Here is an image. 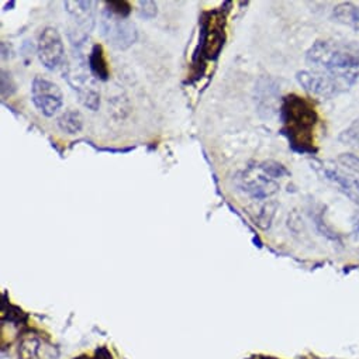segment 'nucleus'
Here are the masks:
<instances>
[{
  "mask_svg": "<svg viewBox=\"0 0 359 359\" xmlns=\"http://www.w3.org/2000/svg\"><path fill=\"white\" fill-rule=\"evenodd\" d=\"M306 62L330 79L341 95L359 79V44L334 39L318 40L309 48Z\"/></svg>",
  "mask_w": 359,
  "mask_h": 359,
  "instance_id": "f257e3e1",
  "label": "nucleus"
},
{
  "mask_svg": "<svg viewBox=\"0 0 359 359\" xmlns=\"http://www.w3.org/2000/svg\"><path fill=\"white\" fill-rule=\"evenodd\" d=\"M280 117L283 134L297 152H314V131L318 121L314 104L299 95H287L282 100Z\"/></svg>",
  "mask_w": 359,
  "mask_h": 359,
  "instance_id": "f03ea898",
  "label": "nucleus"
},
{
  "mask_svg": "<svg viewBox=\"0 0 359 359\" xmlns=\"http://www.w3.org/2000/svg\"><path fill=\"white\" fill-rule=\"evenodd\" d=\"M100 25L103 37L117 50H127L137 40V29L126 18L104 11Z\"/></svg>",
  "mask_w": 359,
  "mask_h": 359,
  "instance_id": "7ed1b4c3",
  "label": "nucleus"
},
{
  "mask_svg": "<svg viewBox=\"0 0 359 359\" xmlns=\"http://www.w3.org/2000/svg\"><path fill=\"white\" fill-rule=\"evenodd\" d=\"M37 54L40 62L50 71L60 69L65 62V47L60 32L54 27H46L37 41Z\"/></svg>",
  "mask_w": 359,
  "mask_h": 359,
  "instance_id": "20e7f679",
  "label": "nucleus"
},
{
  "mask_svg": "<svg viewBox=\"0 0 359 359\" xmlns=\"http://www.w3.org/2000/svg\"><path fill=\"white\" fill-rule=\"evenodd\" d=\"M32 99L36 109L46 117H53L64 104V96L60 86L50 79L36 76L32 85Z\"/></svg>",
  "mask_w": 359,
  "mask_h": 359,
  "instance_id": "39448f33",
  "label": "nucleus"
},
{
  "mask_svg": "<svg viewBox=\"0 0 359 359\" xmlns=\"http://www.w3.org/2000/svg\"><path fill=\"white\" fill-rule=\"evenodd\" d=\"M258 169L261 170V173L258 175L245 172L244 176L240 177V188L251 198L262 201L275 195L279 189V185L275 182L273 177L268 176L259 166Z\"/></svg>",
  "mask_w": 359,
  "mask_h": 359,
  "instance_id": "423d86ee",
  "label": "nucleus"
},
{
  "mask_svg": "<svg viewBox=\"0 0 359 359\" xmlns=\"http://www.w3.org/2000/svg\"><path fill=\"white\" fill-rule=\"evenodd\" d=\"M323 175L327 181L334 184L339 192H342L351 202L359 205V179L344 172L335 165L323 163Z\"/></svg>",
  "mask_w": 359,
  "mask_h": 359,
  "instance_id": "0eeeda50",
  "label": "nucleus"
},
{
  "mask_svg": "<svg viewBox=\"0 0 359 359\" xmlns=\"http://www.w3.org/2000/svg\"><path fill=\"white\" fill-rule=\"evenodd\" d=\"M224 18L210 13L203 26V54L206 58H216L224 44Z\"/></svg>",
  "mask_w": 359,
  "mask_h": 359,
  "instance_id": "6e6552de",
  "label": "nucleus"
},
{
  "mask_svg": "<svg viewBox=\"0 0 359 359\" xmlns=\"http://www.w3.org/2000/svg\"><path fill=\"white\" fill-rule=\"evenodd\" d=\"M67 81L71 88L76 92L81 103L92 111H96L100 106V95L92 83L90 78L85 74L71 71L67 74Z\"/></svg>",
  "mask_w": 359,
  "mask_h": 359,
  "instance_id": "1a4fd4ad",
  "label": "nucleus"
},
{
  "mask_svg": "<svg viewBox=\"0 0 359 359\" xmlns=\"http://www.w3.org/2000/svg\"><path fill=\"white\" fill-rule=\"evenodd\" d=\"M297 81L309 93H311L316 97L332 99L339 95L338 89L330 79H327L325 76L313 69L300 71L297 74Z\"/></svg>",
  "mask_w": 359,
  "mask_h": 359,
  "instance_id": "9d476101",
  "label": "nucleus"
},
{
  "mask_svg": "<svg viewBox=\"0 0 359 359\" xmlns=\"http://www.w3.org/2000/svg\"><path fill=\"white\" fill-rule=\"evenodd\" d=\"M64 8L78 27L86 33L93 30L96 20V2H81V0H78V2H65Z\"/></svg>",
  "mask_w": 359,
  "mask_h": 359,
  "instance_id": "9b49d317",
  "label": "nucleus"
},
{
  "mask_svg": "<svg viewBox=\"0 0 359 359\" xmlns=\"http://www.w3.org/2000/svg\"><path fill=\"white\" fill-rule=\"evenodd\" d=\"M88 65L90 69V74L99 79V81H107L110 76L107 60L104 55V50L100 44H95L88 54Z\"/></svg>",
  "mask_w": 359,
  "mask_h": 359,
  "instance_id": "f8f14e48",
  "label": "nucleus"
},
{
  "mask_svg": "<svg viewBox=\"0 0 359 359\" xmlns=\"http://www.w3.org/2000/svg\"><path fill=\"white\" fill-rule=\"evenodd\" d=\"M332 19L355 32H359V5L341 4L332 11Z\"/></svg>",
  "mask_w": 359,
  "mask_h": 359,
  "instance_id": "ddd939ff",
  "label": "nucleus"
},
{
  "mask_svg": "<svg viewBox=\"0 0 359 359\" xmlns=\"http://www.w3.org/2000/svg\"><path fill=\"white\" fill-rule=\"evenodd\" d=\"M57 123H58V127L69 135H75L81 133V130L83 128V117L76 110H67L58 117Z\"/></svg>",
  "mask_w": 359,
  "mask_h": 359,
  "instance_id": "4468645a",
  "label": "nucleus"
},
{
  "mask_svg": "<svg viewBox=\"0 0 359 359\" xmlns=\"http://www.w3.org/2000/svg\"><path fill=\"white\" fill-rule=\"evenodd\" d=\"M339 141L344 145L359 151V118L355 120L345 131H342V134L339 135Z\"/></svg>",
  "mask_w": 359,
  "mask_h": 359,
  "instance_id": "2eb2a0df",
  "label": "nucleus"
},
{
  "mask_svg": "<svg viewBox=\"0 0 359 359\" xmlns=\"http://www.w3.org/2000/svg\"><path fill=\"white\" fill-rule=\"evenodd\" d=\"M40 342L34 338L25 339L19 348V356L20 359H34L39 352Z\"/></svg>",
  "mask_w": 359,
  "mask_h": 359,
  "instance_id": "dca6fc26",
  "label": "nucleus"
},
{
  "mask_svg": "<svg viewBox=\"0 0 359 359\" xmlns=\"http://www.w3.org/2000/svg\"><path fill=\"white\" fill-rule=\"evenodd\" d=\"M106 11L116 16L128 19L131 13V6L128 2H110V4H106Z\"/></svg>",
  "mask_w": 359,
  "mask_h": 359,
  "instance_id": "f3484780",
  "label": "nucleus"
},
{
  "mask_svg": "<svg viewBox=\"0 0 359 359\" xmlns=\"http://www.w3.org/2000/svg\"><path fill=\"white\" fill-rule=\"evenodd\" d=\"M338 161L349 170H353L356 173H359V154H342L339 155Z\"/></svg>",
  "mask_w": 359,
  "mask_h": 359,
  "instance_id": "a211bd4d",
  "label": "nucleus"
},
{
  "mask_svg": "<svg viewBox=\"0 0 359 359\" xmlns=\"http://www.w3.org/2000/svg\"><path fill=\"white\" fill-rule=\"evenodd\" d=\"M138 6H140L138 12H140L141 18L152 19L156 16V5L154 2H148L147 0V2H140Z\"/></svg>",
  "mask_w": 359,
  "mask_h": 359,
  "instance_id": "6ab92c4d",
  "label": "nucleus"
},
{
  "mask_svg": "<svg viewBox=\"0 0 359 359\" xmlns=\"http://www.w3.org/2000/svg\"><path fill=\"white\" fill-rule=\"evenodd\" d=\"M75 359H92V358H89L88 355H81V356H78V358H75Z\"/></svg>",
  "mask_w": 359,
  "mask_h": 359,
  "instance_id": "aec40b11",
  "label": "nucleus"
},
{
  "mask_svg": "<svg viewBox=\"0 0 359 359\" xmlns=\"http://www.w3.org/2000/svg\"><path fill=\"white\" fill-rule=\"evenodd\" d=\"M355 231L359 234V220H358V223H356V226H355Z\"/></svg>",
  "mask_w": 359,
  "mask_h": 359,
  "instance_id": "412c9836",
  "label": "nucleus"
},
{
  "mask_svg": "<svg viewBox=\"0 0 359 359\" xmlns=\"http://www.w3.org/2000/svg\"><path fill=\"white\" fill-rule=\"evenodd\" d=\"M262 359H276V358H272V356H265V358H262Z\"/></svg>",
  "mask_w": 359,
  "mask_h": 359,
  "instance_id": "4be33fe9",
  "label": "nucleus"
}]
</instances>
